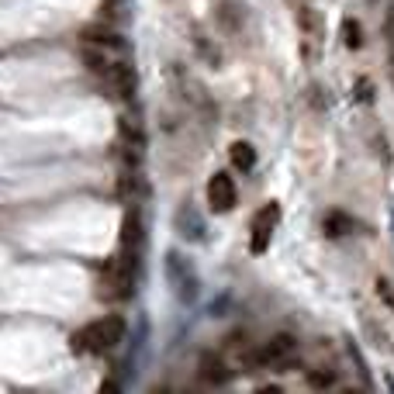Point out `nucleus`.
<instances>
[{
	"instance_id": "1",
	"label": "nucleus",
	"mask_w": 394,
	"mask_h": 394,
	"mask_svg": "<svg viewBox=\"0 0 394 394\" xmlns=\"http://www.w3.org/2000/svg\"><path fill=\"white\" fill-rule=\"evenodd\" d=\"M121 339H125V322L118 315H104L101 322H90L80 332H73L70 336V349L73 353H107Z\"/></svg>"
},
{
	"instance_id": "2",
	"label": "nucleus",
	"mask_w": 394,
	"mask_h": 394,
	"mask_svg": "<svg viewBox=\"0 0 394 394\" xmlns=\"http://www.w3.org/2000/svg\"><path fill=\"white\" fill-rule=\"evenodd\" d=\"M294 356H297V339L280 332L256 349V367H288Z\"/></svg>"
},
{
	"instance_id": "3",
	"label": "nucleus",
	"mask_w": 394,
	"mask_h": 394,
	"mask_svg": "<svg viewBox=\"0 0 394 394\" xmlns=\"http://www.w3.org/2000/svg\"><path fill=\"white\" fill-rule=\"evenodd\" d=\"M277 221H280V208L270 201L266 208L256 211V218H253V236H249V249L260 256V253H266L270 249V239H273V229H277Z\"/></svg>"
},
{
	"instance_id": "4",
	"label": "nucleus",
	"mask_w": 394,
	"mask_h": 394,
	"mask_svg": "<svg viewBox=\"0 0 394 394\" xmlns=\"http://www.w3.org/2000/svg\"><path fill=\"white\" fill-rule=\"evenodd\" d=\"M128 288H131V273L125 263H107L104 273H101V297L107 301H121V297H128Z\"/></svg>"
},
{
	"instance_id": "5",
	"label": "nucleus",
	"mask_w": 394,
	"mask_h": 394,
	"mask_svg": "<svg viewBox=\"0 0 394 394\" xmlns=\"http://www.w3.org/2000/svg\"><path fill=\"white\" fill-rule=\"evenodd\" d=\"M208 201L214 211H232L236 208V180L229 173H214L208 180Z\"/></svg>"
},
{
	"instance_id": "6",
	"label": "nucleus",
	"mask_w": 394,
	"mask_h": 394,
	"mask_svg": "<svg viewBox=\"0 0 394 394\" xmlns=\"http://www.w3.org/2000/svg\"><path fill=\"white\" fill-rule=\"evenodd\" d=\"M104 83L118 94V97H131V90H135V73H131V66H125V62H111V73L104 77Z\"/></svg>"
},
{
	"instance_id": "7",
	"label": "nucleus",
	"mask_w": 394,
	"mask_h": 394,
	"mask_svg": "<svg viewBox=\"0 0 394 394\" xmlns=\"http://www.w3.org/2000/svg\"><path fill=\"white\" fill-rule=\"evenodd\" d=\"M201 381L221 388V384H229V381H232V370H229V363H225L221 356H211V353H208V356L201 360Z\"/></svg>"
},
{
	"instance_id": "8",
	"label": "nucleus",
	"mask_w": 394,
	"mask_h": 394,
	"mask_svg": "<svg viewBox=\"0 0 394 394\" xmlns=\"http://www.w3.org/2000/svg\"><path fill=\"white\" fill-rule=\"evenodd\" d=\"M297 25H301V31H305L308 38H322V18H318L315 7L301 4V7H297Z\"/></svg>"
},
{
	"instance_id": "9",
	"label": "nucleus",
	"mask_w": 394,
	"mask_h": 394,
	"mask_svg": "<svg viewBox=\"0 0 394 394\" xmlns=\"http://www.w3.org/2000/svg\"><path fill=\"white\" fill-rule=\"evenodd\" d=\"M232 166L236 170H242V173H249L253 166H256V149L249 146V142H232Z\"/></svg>"
},
{
	"instance_id": "10",
	"label": "nucleus",
	"mask_w": 394,
	"mask_h": 394,
	"mask_svg": "<svg viewBox=\"0 0 394 394\" xmlns=\"http://www.w3.org/2000/svg\"><path fill=\"white\" fill-rule=\"evenodd\" d=\"M83 62H87V70H90L94 77H107V73H111V62H107V55L97 53V49H83Z\"/></svg>"
},
{
	"instance_id": "11",
	"label": "nucleus",
	"mask_w": 394,
	"mask_h": 394,
	"mask_svg": "<svg viewBox=\"0 0 394 394\" xmlns=\"http://www.w3.org/2000/svg\"><path fill=\"white\" fill-rule=\"evenodd\" d=\"M342 42H346V49H360L363 45V28L356 25L353 18L342 21Z\"/></svg>"
},
{
	"instance_id": "12",
	"label": "nucleus",
	"mask_w": 394,
	"mask_h": 394,
	"mask_svg": "<svg viewBox=\"0 0 394 394\" xmlns=\"http://www.w3.org/2000/svg\"><path fill=\"white\" fill-rule=\"evenodd\" d=\"M325 229H329V236H346V232H353V218H346L342 211H332L325 218Z\"/></svg>"
},
{
	"instance_id": "13",
	"label": "nucleus",
	"mask_w": 394,
	"mask_h": 394,
	"mask_svg": "<svg viewBox=\"0 0 394 394\" xmlns=\"http://www.w3.org/2000/svg\"><path fill=\"white\" fill-rule=\"evenodd\" d=\"M308 381H312V388H332V384H336V373H332V370H312Z\"/></svg>"
},
{
	"instance_id": "14",
	"label": "nucleus",
	"mask_w": 394,
	"mask_h": 394,
	"mask_svg": "<svg viewBox=\"0 0 394 394\" xmlns=\"http://www.w3.org/2000/svg\"><path fill=\"white\" fill-rule=\"evenodd\" d=\"M377 294H381V297H384V301L394 308V290H391V284H388V280H377Z\"/></svg>"
},
{
	"instance_id": "15",
	"label": "nucleus",
	"mask_w": 394,
	"mask_h": 394,
	"mask_svg": "<svg viewBox=\"0 0 394 394\" xmlns=\"http://www.w3.org/2000/svg\"><path fill=\"white\" fill-rule=\"evenodd\" d=\"M356 97H360V101H370V97H373V87H370V80H360V83H356Z\"/></svg>"
}]
</instances>
